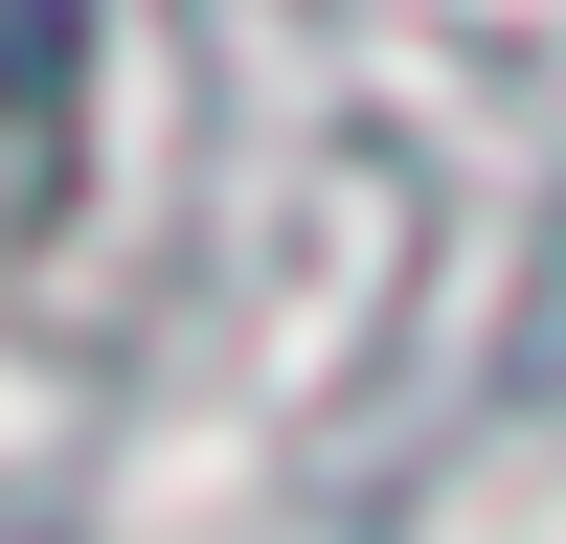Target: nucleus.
<instances>
[{
  "instance_id": "obj_1",
  "label": "nucleus",
  "mask_w": 566,
  "mask_h": 544,
  "mask_svg": "<svg viewBox=\"0 0 566 544\" xmlns=\"http://www.w3.org/2000/svg\"><path fill=\"white\" fill-rule=\"evenodd\" d=\"M69 136H91V0H23V227L69 205Z\"/></svg>"
}]
</instances>
